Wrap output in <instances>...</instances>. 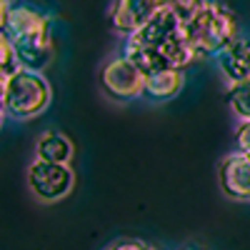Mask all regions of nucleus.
Returning a JSON list of instances; mask_svg holds the SVG:
<instances>
[{
  "instance_id": "obj_1",
  "label": "nucleus",
  "mask_w": 250,
  "mask_h": 250,
  "mask_svg": "<svg viewBox=\"0 0 250 250\" xmlns=\"http://www.w3.org/2000/svg\"><path fill=\"white\" fill-rule=\"evenodd\" d=\"M183 35L198 60L218 58L233 40L240 38L238 18L223 0H203V5L183 20Z\"/></svg>"
},
{
  "instance_id": "obj_2",
  "label": "nucleus",
  "mask_w": 250,
  "mask_h": 250,
  "mask_svg": "<svg viewBox=\"0 0 250 250\" xmlns=\"http://www.w3.org/2000/svg\"><path fill=\"white\" fill-rule=\"evenodd\" d=\"M53 103V85L45 78V73L18 68L5 88L3 105L5 113L15 120H33L43 115Z\"/></svg>"
},
{
  "instance_id": "obj_3",
  "label": "nucleus",
  "mask_w": 250,
  "mask_h": 250,
  "mask_svg": "<svg viewBox=\"0 0 250 250\" xmlns=\"http://www.w3.org/2000/svg\"><path fill=\"white\" fill-rule=\"evenodd\" d=\"M28 185H30V193L40 203H58L73 193L75 173L70 165L33 158L28 168Z\"/></svg>"
},
{
  "instance_id": "obj_4",
  "label": "nucleus",
  "mask_w": 250,
  "mask_h": 250,
  "mask_svg": "<svg viewBox=\"0 0 250 250\" xmlns=\"http://www.w3.org/2000/svg\"><path fill=\"white\" fill-rule=\"evenodd\" d=\"M98 80H100V90L115 103H130L143 98L145 93V75L123 53L110 58L100 68Z\"/></svg>"
},
{
  "instance_id": "obj_5",
  "label": "nucleus",
  "mask_w": 250,
  "mask_h": 250,
  "mask_svg": "<svg viewBox=\"0 0 250 250\" xmlns=\"http://www.w3.org/2000/svg\"><path fill=\"white\" fill-rule=\"evenodd\" d=\"M5 35L10 38V43L50 38L53 35V20L40 8H35L30 3H23V0H13L10 18H8V25H5Z\"/></svg>"
},
{
  "instance_id": "obj_6",
  "label": "nucleus",
  "mask_w": 250,
  "mask_h": 250,
  "mask_svg": "<svg viewBox=\"0 0 250 250\" xmlns=\"http://www.w3.org/2000/svg\"><path fill=\"white\" fill-rule=\"evenodd\" d=\"M218 185L225 198L250 203V155L233 150L218 163Z\"/></svg>"
},
{
  "instance_id": "obj_7",
  "label": "nucleus",
  "mask_w": 250,
  "mask_h": 250,
  "mask_svg": "<svg viewBox=\"0 0 250 250\" xmlns=\"http://www.w3.org/2000/svg\"><path fill=\"white\" fill-rule=\"evenodd\" d=\"M160 10V0H113L110 25L118 35L130 38Z\"/></svg>"
},
{
  "instance_id": "obj_8",
  "label": "nucleus",
  "mask_w": 250,
  "mask_h": 250,
  "mask_svg": "<svg viewBox=\"0 0 250 250\" xmlns=\"http://www.w3.org/2000/svg\"><path fill=\"white\" fill-rule=\"evenodd\" d=\"M215 65L228 85H238V83L250 80V38L240 35L238 40H233L215 58Z\"/></svg>"
},
{
  "instance_id": "obj_9",
  "label": "nucleus",
  "mask_w": 250,
  "mask_h": 250,
  "mask_svg": "<svg viewBox=\"0 0 250 250\" xmlns=\"http://www.w3.org/2000/svg\"><path fill=\"white\" fill-rule=\"evenodd\" d=\"M183 30V18H178L173 10H168V8H163L160 5V10L145 23L138 33H133L130 35V40H135V43H143V45H150V48H158L160 50V45L165 43L168 38H173L175 33H180Z\"/></svg>"
},
{
  "instance_id": "obj_10",
  "label": "nucleus",
  "mask_w": 250,
  "mask_h": 250,
  "mask_svg": "<svg viewBox=\"0 0 250 250\" xmlns=\"http://www.w3.org/2000/svg\"><path fill=\"white\" fill-rule=\"evenodd\" d=\"M75 155L73 140L60 133V130H43L35 138V148H33V158L48 160V163H60V165H70Z\"/></svg>"
},
{
  "instance_id": "obj_11",
  "label": "nucleus",
  "mask_w": 250,
  "mask_h": 250,
  "mask_svg": "<svg viewBox=\"0 0 250 250\" xmlns=\"http://www.w3.org/2000/svg\"><path fill=\"white\" fill-rule=\"evenodd\" d=\"M185 83V73L175 68H163L153 75H145V93L143 98H148L153 103H168L173 100Z\"/></svg>"
},
{
  "instance_id": "obj_12",
  "label": "nucleus",
  "mask_w": 250,
  "mask_h": 250,
  "mask_svg": "<svg viewBox=\"0 0 250 250\" xmlns=\"http://www.w3.org/2000/svg\"><path fill=\"white\" fill-rule=\"evenodd\" d=\"M225 100L230 105V113L238 118V123L250 120V80L238 83V85H228Z\"/></svg>"
},
{
  "instance_id": "obj_13",
  "label": "nucleus",
  "mask_w": 250,
  "mask_h": 250,
  "mask_svg": "<svg viewBox=\"0 0 250 250\" xmlns=\"http://www.w3.org/2000/svg\"><path fill=\"white\" fill-rule=\"evenodd\" d=\"M18 70V60H15V50L13 43L5 33H0V73L3 75H13Z\"/></svg>"
},
{
  "instance_id": "obj_14",
  "label": "nucleus",
  "mask_w": 250,
  "mask_h": 250,
  "mask_svg": "<svg viewBox=\"0 0 250 250\" xmlns=\"http://www.w3.org/2000/svg\"><path fill=\"white\" fill-rule=\"evenodd\" d=\"M160 5L168 8V10H173L178 18L185 20L190 13H195V10L203 5V0H160Z\"/></svg>"
},
{
  "instance_id": "obj_15",
  "label": "nucleus",
  "mask_w": 250,
  "mask_h": 250,
  "mask_svg": "<svg viewBox=\"0 0 250 250\" xmlns=\"http://www.w3.org/2000/svg\"><path fill=\"white\" fill-rule=\"evenodd\" d=\"M235 150L250 155V120L238 123V128H235Z\"/></svg>"
},
{
  "instance_id": "obj_16",
  "label": "nucleus",
  "mask_w": 250,
  "mask_h": 250,
  "mask_svg": "<svg viewBox=\"0 0 250 250\" xmlns=\"http://www.w3.org/2000/svg\"><path fill=\"white\" fill-rule=\"evenodd\" d=\"M105 250H155V248L148 245L145 240H138V238H123V240L113 243V245L105 248Z\"/></svg>"
},
{
  "instance_id": "obj_17",
  "label": "nucleus",
  "mask_w": 250,
  "mask_h": 250,
  "mask_svg": "<svg viewBox=\"0 0 250 250\" xmlns=\"http://www.w3.org/2000/svg\"><path fill=\"white\" fill-rule=\"evenodd\" d=\"M10 8H13V0H0V33H5L8 18H10Z\"/></svg>"
},
{
  "instance_id": "obj_18",
  "label": "nucleus",
  "mask_w": 250,
  "mask_h": 250,
  "mask_svg": "<svg viewBox=\"0 0 250 250\" xmlns=\"http://www.w3.org/2000/svg\"><path fill=\"white\" fill-rule=\"evenodd\" d=\"M5 118H8V113H5V105H3V103H0V128H3Z\"/></svg>"
},
{
  "instance_id": "obj_19",
  "label": "nucleus",
  "mask_w": 250,
  "mask_h": 250,
  "mask_svg": "<svg viewBox=\"0 0 250 250\" xmlns=\"http://www.w3.org/2000/svg\"><path fill=\"white\" fill-rule=\"evenodd\" d=\"M190 250H210V248H190Z\"/></svg>"
},
{
  "instance_id": "obj_20",
  "label": "nucleus",
  "mask_w": 250,
  "mask_h": 250,
  "mask_svg": "<svg viewBox=\"0 0 250 250\" xmlns=\"http://www.w3.org/2000/svg\"><path fill=\"white\" fill-rule=\"evenodd\" d=\"M180 250H190V248H180Z\"/></svg>"
}]
</instances>
